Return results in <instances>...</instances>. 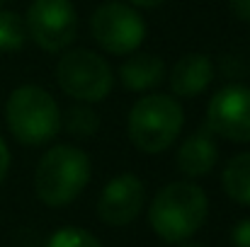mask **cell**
I'll use <instances>...</instances> for the list:
<instances>
[{
	"label": "cell",
	"mask_w": 250,
	"mask_h": 247,
	"mask_svg": "<svg viewBox=\"0 0 250 247\" xmlns=\"http://www.w3.org/2000/svg\"><path fill=\"white\" fill-rule=\"evenodd\" d=\"M5 121L20 143L44 146L61 131V109L44 87L22 85L7 97Z\"/></svg>",
	"instance_id": "obj_3"
},
{
	"label": "cell",
	"mask_w": 250,
	"mask_h": 247,
	"mask_svg": "<svg viewBox=\"0 0 250 247\" xmlns=\"http://www.w3.org/2000/svg\"><path fill=\"white\" fill-rule=\"evenodd\" d=\"M5 2H7V0H0V10H2V5H5Z\"/></svg>",
	"instance_id": "obj_22"
},
{
	"label": "cell",
	"mask_w": 250,
	"mask_h": 247,
	"mask_svg": "<svg viewBox=\"0 0 250 247\" xmlns=\"http://www.w3.org/2000/svg\"><path fill=\"white\" fill-rule=\"evenodd\" d=\"M216 158H219V148L209 136V131H197L182 141L177 151V170L192 179H199L214 170Z\"/></svg>",
	"instance_id": "obj_11"
},
{
	"label": "cell",
	"mask_w": 250,
	"mask_h": 247,
	"mask_svg": "<svg viewBox=\"0 0 250 247\" xmlns=\"http://www.w3.org/2000/svg\"><path fill=\"white\" fill-rule=\"evenodd\" d=\"M209 199L199 184L170 182L151 201L148 223L153 233L170 245L189 240L207 223Z\"/></svg>",
	"instance_id": "obj_1"
},
{
	"label": "cell",
	"mask_w": 250,
	"mask_h": 247,
	"mask_svg": "<svg viewBox=\"0 0 250 247\" xmlns=\"http://www.w3.org/2000/svg\"><path fill=\"white\" fill-rule=\"evenodd\" d=\"M144 204H146L144 182L131 172H122L104 184L97 199V216L102 223L122 228L139 218V213L144 211Z\"/></svg>",
	"instance_id": "obj_9"
},
{
	"label": "cell",
	"mask_w": 250,
	"mask_h": 247,
	"mask_svg": "<svg viewBox=\"0 0 250 247\" xmlns=\"http://www.w3.org/2000/svg\"><path fill=\"white\" fill-rule=\"evenodd\" d=\"M214 63L207 54H187L170 71V87L177 97L192 99L202 95L214 80Z\"/></svg>",
	"instance_id": "obj_10"
},
{
	"label": "cell",
	"mask_w": 250,
	"mask_h": 247,
	"mask_svg": "<svg viewBox=\"0 0 250 247\" xmlns=\"http://www.w3.org/2000/svg\"><path fill=\"white\" fill-rule=\"evenodd\" d=\"M180 247H204L202 243H192V240H185V243H180Z\"/></svg>",
	"instance_id": "obj_21"
},
{
	"label": "cell",
	"mask_w": 250,
	"mask_h": 247,
	"mask_svg": "<svg viewBox=\"0 0 250 247\" xmlns=\"http://www.w3.org/2000/svg\"><path fill=\"white\" fill-rule=\"evenodd\" d=\"M231 243L233 247H250V218H243L236 223V228L231 233Z\"/></svg>",
	"instance_id": "obj_17"
},
{
	"label": "cell",
	"mask_w": 250,
	"mask_h": 247,
	"mask_svg": "<svg viewBox=\"0 0 250 247\" xmlns=\"http://www.w3.org/2000/svg\"><path fill=\"white\" fill-rule=\"evenodd\" d=\"M44 247H102V243L87 233L85 228H78V226H66V228H59Z\"/></svg>",
	"instance_id": "obj_16"
},
{
	"label": "cell",
	"mask_w": 250,
	"mask_h": 247,
	"mask_svg": "<svg viewBox=\"0 0 250 247\" xmlns=\"http://www.w3.org/2000/svg\"><path fill=\"white\" fill-rule=\"evenodd\" d=\"M221 187L236 204L250 206V153H238L226 163Z\"/></svg>",
	"instance_id": "obj_13"
},
{
	"label": "cell",
	"mask_w": 250,
	"mask_h": 247,
	"mask_svg": "<svg viewBox=\"0 0 250 247\" xmlns=\"http://www.w3.org/2000/svg\"><path fill=\"white\" fill-rule=\"evenodd\" d=\"M56 80L68 97L85 104H95L109 95L114 85V73L100 54L87 49H73L59 58Z\"/></svg>",
	"instance_id": "obj_5"
},
{
	"label": "cell",
	"mask_w": 250,
	"mask_h": 247,
	"mask_svg": "<svg viewBox=\"0 0 250 247\" xmlns=\"http://www.w3.org/2000/svg\"><path fill=\"white\" fill-rule=\"evenodd\" d=\"M166 63L156 54H129L119 68V82L131 92H146L163 82Z\"/></svg>",
	"instance_id": "obj_12"
},
{
	"label": "cell",
	"mask_w": 250,
	"mask_h": 247,
	"mask_svg": "<svg viewBox=\"0 0 250 247\" xmlns=\"http://www.w3.org/2000/svg\"><path fill=\"white\" fill-rule=\"evenodd\" d=\"M10 172V151H7V143L0 138V182L7 177Z\"/></svg>",
	"instance_id": "obj_19"
},
{
	"label": "cell",
	"mask_w": 250,
	"mask_h": 247,
	"mask_svg": "<svg viewBox=\"0 0 250 247\" xmlns=\"http://www.w3.org/2000/svg\"><path fill=\"white\" fill-rule=\"evenodd\" d=\"M185 124V112L175 97L146 95L129 112V138L131 143L148 155L167 151L180 136Z\"/></svg>",
	"instance_id": "obj_4"
},
{
	"label": "cell",
	"mask_w": 250,
	"mask_h": 247,
	"mask_svg": "<svg viewBox=\"0 0 250 247\" xmlns=\"http://www.w3.org/2000/svg\"><path fill=\"white\" fill-rule=\"evenodd\" d=\"M61 126L73 136V138H92L95 133H97V129H100V116H97V112L92 109V107H87V104H73V107H68L63 114H61Z\"/></svg>",
	"instance_id": "obj_14"
},
{
	"label": "cell",
	"mask_w": 250,
	"mask_h": 247,
	"mask_svg": "<svg viewBox=\"0 0 250 247\" xmlns=\"http://www.w3.org/2000/svg\"><path fill=\"white\" fill-rule=\"evenodd\" d=\"M27 34L44 51H63L78 34V12L71 0H34L24 17Z\"/></svg>",
	"instance_id": "obj_7"
},
{
	"label": "cell",
	"mask_w": 250,
	"mask_h": 247,
	"mask_svg": "<svg viewBox=\"0 0 250 247\" xmlns=\"http://www.w3.org/2000/svg\"><path fill=\"white\" fill-rule=\"evenodd\" d=\"M27 24L17 12L0 10V51H20L27 44Z\"/></svg>",
	"instance_id": "obj_15"
},
{
	"label": "cell",
	"mask_w": 250,
	"mask_h": 247,
	"mask_svg": "<svg viewBox=\"0 0 250 247\" xmlns=\"http://www.w3.org/2000/svg\"><path fill=\"white\" fill-rule=\"evenodd\" d=\"M163 2L166 0H129V5H134V7H158Z\"/></svg>",
	"instance_id": "obj_20"
},
{
	"label": "cell",
	"mask_w": 250,
	"mask_h": 247,
	"mask_svg": "<svg viewBox=\"0 0 250 247\" xmlns=\"http://www.w3.org/2000/svg\"><path fill=\"white\" fill-rule=\"evenodd\" d=\"M207 126L211 133L233 143H250V87L226 85L207 107Z\"/></svg>",
	"instance_id": "obj_8"
},
{
	"label": "cell",
	"mask_w": 250,
	"mask_h": 247,
	"mask_svg": "<svg viewBox=\"0 0 250 247\" xmlns=\"http://www.w3.org/2000/svg\"><path fill=\"white\" fill-rule=\"evenodd\" d=\"M92 174L90 158L78 146L49 148L34 170V191L46 206H66L81 196Z\"/></svg>",
	"instance_id": "obj_2"
},
{
	"label": "cell",
	"mask_w": 250,
	"mask_h": 247,
	"mask_svg": "<svg viewBox=\"0 0 250 247\" xmlns=\"http://www.w3.org/2000/svg\"><path fill=\"white\" fill-rule=\"evenodd\" d=\"M233 15L243 22H250V0H231Z\"/></svg>",
	"instance_id": "obj_18"
},
{
	"label": "cell",
	"mask_w": 250,
	"mask_h": 247,
	"mask_svg": "<svg viewBox=\"0 0 250 247\" xmlns=\"http://www.w3.org/2000/svg\"><path fill=\"white\" fill-rule=\"evenodd\" d=\"M92 39L100 49L112 56L134 54L146 39V22L134 5L126 2H104L92 12L90 19Z\"/></svg>",
	"instance_id": "obj_6"
}]
</instances>
